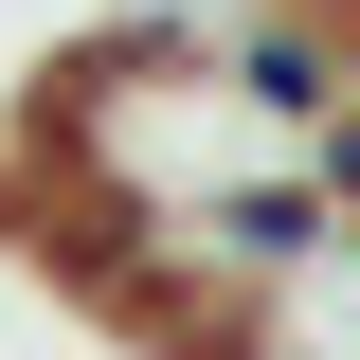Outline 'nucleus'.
I'll return each mask as SVG.
<instances>
[{
  "instance_id": "obj_1",
  "label": "nucleus",
  "mask_w": 360,
  "mask_h": 360,
  "mask_svg": "<svg viewBox=\"0 0 360 360\" xmlns=\"http://www.w3.org/2000/svg\"><path fill=\"white\" fill-rule=\"evenodd\" d=\"M234 360H360V217H324L307 252L234 307Z\"/></svg>"
}]
</instances>
